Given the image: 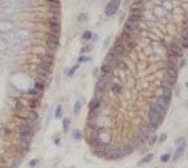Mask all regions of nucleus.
Wrapping results in <instances>:
<instances>
[{"mask_svg": "<svg viewBox=\"0 0 188 168\" xmlns=\"http://www.w3.org/2000/svg\"><path fill=\"white\" fill-rule=\"evenodd\" d=\"M110 51H112L114 55H117L118 58H121V59H126L128 56H129V50L126 48L124 42L121 41L120 38H117V41H115V44H114V45H112Z\"/></svg>", "mask_w": 188, "mask_h": 168, "instance_id": "1", "label": "nucleus"}, {"mask_svg": "<svg viewBox=\"0 0 188 168\" xmlns=\"http://www.w3.org/2000/svg\"><path fill=\"white\" fill-rule=\"evenodd\" d=\"M166 51H168V58L174 59V61L183 58V56H182L183 48L179 45V42H170V44L166 45Z\"/></svg>", "mask_w": 188, "mask_h": 168, "instance_id": "2", "label": "nucleus"}, {"mask_svg": "<svg viewBox=\"0 0 188 168\" xmlns=\"http://www.w3.org/2000/svg\"><path fill=\"white\" fill-rule=\"evenodd\" d=\"M160 90H162V94L159 95V97L162 98V101H163L165 106L170 107L171 100H173V89H171V87H166V86H160Z\"/></svg>", "mask_w": 188, "mask_h": 168, "instance_id": "3", "label": "nucleus"}, {"mask_svg": "<svg viewBox=\"0 0 188 168\" xmlns=\"http://www.w3.org/2000/svg\"><path fill=\"white\" fill-rule=\"evenodd\" d=\"M47 25H48V30H50V34H55V36H59L61 33V24H59V17H51L47 20Z\"/></svg>", "mask_w": 188, "mask_h": 168, "instance_id": "4", "label": "nucleus"}, {"mask_svg": "<svg viewBox=\"0 0 188 168\" xmlns=\"http://www.w3.org/2000/svg\"><path fill=\"white\" fill-rule=\"evenodd\" d=\"M120 5H121V0H110V2L106 5V9H104V14L107 16V17H110V16H114L115 13L120 9Z\"/></svg>", "mask_w": 188, "mask_h": 168, "instance_id": "5", "label": "nucleus"}, {"mask_svg": "<svg viewBox=\"0 0 188 168\" xmlns=\"http://www.w3.org/2000/svg\"><path fill=\"white\" fill-rule=\"evenodd\" d=\"M153 13H154V16H156L157 19H163V17H166V9L163 8V6H156V8L153 9Z\"/></svg>", "mask_w": 188, "mask_h": 168, "instance_id": "6", "label": "nucleus"}, {"mask_svg": "<svg viewBox=\"0 0 188 168\" xmlns=\"http://www.w3.org/2000/svg\"><path fill=\"white\" fill-rule=\"evenodd\" d=\"M109 90H110L112 94L118 95V94H121V90H123V86L118 83V81H112V84H110V87H109Z\"/></svg>", "mask_w": 188, "mask_h": 168, "instance_id": "7", "label": "nucleus"}, {"mask_svg": "<svg viewBox=\"0 0 188 168\" xmlns=\"http://www.w3.org/2000/svg\"><path fill=\"white\" fill-rule=\"evenodd\" d=\"M62 128H64V132H68V128H70V118H62Z\"/></svg>", "mask_w": 188, "mask_h": 168, "instance_id": "8", "label": "nucleus"}, {"mask_svg": "<svg viewBox=\"0 0 188 168\" xmlns=\"http://www.w3.org/2000/svg\"><path fill=\"white\" fill-rule=\"evenodd\" d=\"M90 59H92V58H90L89 55H81L80 58H78V64H84V62H89Z\"/></svg>", "mask_w": 188, "mask_h": 168, "instance_id": "9", "label": "nucleus"}, {"mask_svg": "<svg viewBox=\"0 0 188 168\" xmlns=\"http://www.w3.org/2000/svg\"><path fill=\"white\" fill-rule=\"evenodd\" d=\"M76 70H78V64H76V65H73L72 69H67L65 75H67V76H73V75H75V72H76Z\"/></svg>", "mask_w": 188, "mask_h": 168, "instance_id": "10", "label": "nucleus"}, {"mask_svg": "<svg viewBox=\"0 0 188 168\" xmlns=\"http://www.w3.org/2000/svg\"><path fill=\"white\" fill-rule=\"evenodd\" d=\"M92 38H93L92 31H84V33H82V41H90Z\"/></svg>", "mask_w": 188, "mask_h": 168, "instance_id": "11", "label": "nucleus"}, {"mask_svg": "<svg viewBox=\"0 0 188 168\" xmlns=\"http://www.w3.org/2000/svg\"><path fill=\"white\" fill-rule=\"evenodd\" d=\"M62 114H64V112H62V107L58 106V107H56V111H55V117L56 118H62Z\"/></svg>", "mask_w": 188, "mask_h": 168, "instance_id": "12", "label": "nucleus"}, {"mask_svg": "<svg viewBox=\"0 0 188 168\" xmlns=\"http://www.w3.org/2000/svg\"><path fill=\"white\" fill-rule=\"evenodd\" d=\"M73 139L75 140H81L82 139V132H81V131H73Z\"/></svg>", "mask_w": 188, "mask_h": 168, "instance_id": "13", "label": "nucleus"}, {"mask_svg": "<svg viewBox=\"0 0 188 168\" xmlns=\"http://www.w3.org/2000/svg\"><path fill=\"white\" fill-rule=\"evenodd\" d=\"M20 2V5L22 6H28V5H33V3L36 2V0H19Z\"/></svg>", "mask_w": 188, "mask_h": 168, "instance_id": "14", "label": "nucleus"}, {"mask_svg": "<svg viewBox=\"0 0 188 168\" xmlns=\"http://www.w3.org/2000/svg\"><path fill=\"white\" fill-rule=\"evenodd\" d=\"M78 20H80V22H85V20H87V13H81V14L78 16Z\"/></svg>", "mask_w": 188, "mask_h": 168, "instance_id": "15", "label": "nucleus"}, {"mask_svg": "<svg viewBox=\"0 0 188 168\" xmlns=\"http://www.w3.org/2000/svg\"><path fill=\"white\" fill-rule=\"evenodd\" d=\"M153 154H148V156L146 157H145V159H141V162L140 163H148V162H151V160H153Z\"/></svg>", "mask_w": 188, "mask_h": 168, "instance_id": "16", "label": "nucleus"}, {"mask_svg": "<svg viewBox=\"0 0 188 168\" xmlns=\"http://www.w3.org/2000/svg\"><path fill=\"white\" fill-rule=\"evenodd\" d=\"M80 111H81V101H76V104H75V109H73V112L75 114H80Z\"/></svg>", "mask_w": 188, "mask_h": 168, "instance_id": "17", "label": "nucleus"}, {"mask_svg": "<svg viewBox=\"0 0 188 168\" xmlns=\"http://www.w3.org/2000/svg\"><path fill=\"white\" fill-rule=\"evenodd\" d=\"M90 50H92V47H90V45H85V47H82V48H81V55H85V53H89Z\"/></svg>", "mask_w": 188, "mask_h": 168, "instance_id": "18", "label": "nucleus"}, {"mask_svg": "<svg viewBox=\"0 0 188 168\" xmlns=\"http://www.w3.org/2000/svg\"><path fill=\"white\" fill-rule=\"evenodd\" d=\"M156 142H157V134L154 132L153 136H151V139H149V143H151V145H154V143H156Z\"/></svg>", "mask_w": 188, "mask_h": 168, "instance_id": "19", "label": "nucleus"}, {"mask_svg": "<svg viewBox=\"0 0 188 168\" xmlns=\"http://www.w3.org/2000/svg\"><path fill=\"white\" fill-rule=\"evenodd\" d=\"M170 157H171V154H170V153L163 154V156H162V162H168V160H170Z\"/></svg>", "mask_w": 188, "mask_h": 168, "instance_id": "20", "label": "nucleus"}, {"mask_svg": "<svg viewBox=\"0 0 188 168\" xmlns=\"http://www.w3.org/2000/svg\"><path fill=\"white\" fill-rule=\"evenodd\" d=\"M162 6H163V8L168 11V9L171 8V3H170V2H162Z\"/></svg>", "mask_w": 188, "mask_h": 168, "instance_id": "21", "label": "nucleus"}, {"mask_svg": "<svg viewBox=\"0 0 188 168\" xmlns=\"http://www.w3.org/2000/svg\"><path fill=\"white\" fill-rule=\"evenodd\" d=\"M45 2H47L48 5H61V3H59V0H45Z\"/></svg>", "mask_w": 188, "mask_h": 168, "instance_id": "22", "label": "nucleus"}, {"mask_svg": "<svg viewBox=\"0 0 188 168\" xmlns=\"http://www.w3.org/2000/svg\"><path fill=\"white\" fill-rule=\"evenodd\" d=\"M165 140H166V136L163 134V136H160V139H159V143H163Z\"/></svg>", "mask_w": 188, "mask_h": 168, "instance_id": "23", "label": "nucleus"}, {"mask_svg": "<svg viewBox=\"0 0 188 168\" xmlns=\"http://www.w3.org/2000/svg\"><path fill=\"white\" fill-rule=\"evenodd\" d=\"M55 143L59 145V143H61V139H59V137H55Z\"/></svg>", "mask_w": 188, "mask_h": 168, "instance_id": "24", "label": "nucleus"}]
</instances>
